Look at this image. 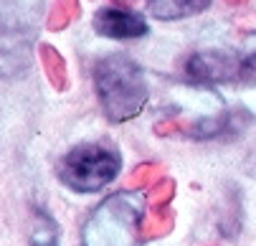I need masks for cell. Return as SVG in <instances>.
<instances>
[{
    "instance_id": "cell-14",
    "label": "cell",
    "mask_w": 256,
    "mask_h": 246,
    "mask_svg": "<svg viewBox=\"0 0 256 246\" xmlns=\"http://www.w3.org/2000/svg\"><path fill=\"white\" fill-rule=\"evenodd\" d=\"M244 48H246V64L251 66V72L256 74V30H251V33H246L244 36Z\"/></svg>"
},
{
    "instance_id": "cell-15",
    "label": "cell",
    "mask_w": 256,
    "mask_h": 246,
    "mask_svg": "<svg viewBox=\"0 0 256 246\" xmlns=\"http://www.w3.org/2000/svg\"><path fill=\"white\" fill-rule=\"evenodd\" d=\"M228 3H244V0H228Z\"/></svg>"
},
{
    "instance_id": "cell-6",
    "label": "cell",
    "mask_w": 256,
    "mask_h": 246,
    "mask_svg": "<svg viewBox=\"0 0 256 246\" xmlns=\"http://www.w3.org/2000/svg\"><path fill=\"white\" fill-rule=\"evenodd\" d=\"M94 30L99 36H106V38L127 41V38H142L144 33H148V23H144L142 16H137L132 10L102 8L94 16Z\"/></svg>"
},
{
    "instance_id": "cell-12",
    "label": "cell",
    "mask_w": 256,
    "mask_h": 246,
    "mask_svg": "<svg viewBox=\"0 0 256 246\" xmlns=\"http://www.w3.org/2000/svg\"><path fill=\"white\" fill-rule=\"evenodd\" d=\"M158 180H162V165L158 162H144V165H137L132 172H130V186L132 188H142V186H155Z\"/></svg>"
},
{
    "instance_id": "cell-8",
    "label": "cell",
    "mask_w": 256,
    "mask_h": 246,
    "mask_svg": "<svg viewBox=\"0 0 256 246\" xmlns=\"http://www.w3.org/2000/svg\"><path fill=\"white\" fill-rule=\"evenodd\" d=\"M172 228V214L168 208H150V214L140 224V241H150L158 236H165Z\"/></svg>"
},
{
    "instance_id": "cell-9",
    "label": "cell",
    "mask_w": 256,
    "mask_h": 246,
    "mask_svg": "<svg viewBox=\"0 0 256 246\" xmlns=\"http://www.w3.org/2000/svg\"><path fill=\"white\" fill-rule=\"evenodd\" d=\"M41 61H44V68H46V76H48V82L58 89V92H64L66 86H68V74H66V61H64V56L54 48V46H41Z\"/></svg>"
},
{
    "instance_id": "cell-10",
    "label": "cell",
    "mask_w": 256,
    "mask_h": 246,
    "mask_svg": "<svg viewBox=\"0 0 256 246\" xmlns=\"http://www.w3.org/2000/svg\"><path fill=\"white\" fill-rule=\"evenodd\" d=\"M58 241V226L54 218L44 210H33V221H30V244L33 246H56Z\"/></svg>"
},
{
    "instance_id": "cell-2",
    "label": "cell",
    "mask_w": 256,
    "mask_h": 246,
    "mask_svg": "<svg viewBox=\"0 0 256 246\" xmlns=\"http://www.w3.org/2000/svg\"><path fill=\"white\" fill-rule=\"evenodd\" d=\"M44 0H0V74L18 76L30 64V46L44 23Z\"/></svg>"
},
{
    "instance_id": "cell-13",
    "label": "cell",
    "mask_w": 256,
    "mask_h": 246,
    "mask_svg": "<svg viewBox=\"0 0 256 246\" xmlns=\"http://www.w3.org/2000/svg\"><path fill=\"white\" fill-rule=\"evenodd\" d=\"M172 196H175V183H172L170 178H162V180H158V183L148 190V198H144V200H148L150 208H165Z\"/></svg>"
},
{
    "instance_id": "cell-3",
    "label": "cell",
    "mask_w": 256,
    "mask_h": 246,
    "mask_svg": "<svg viewBox=\"0 0 256 246\" xmlns=\"http://www.w3.org/2000/svg\"><path fill=\"white\" fill-rule=\"evenodd\" d=\"M148 200L137 193H114L94 208L84 226V246H137Z\"/></svg>"
},
{
    "instance_id": "cell-11",
    "label": "cell",
    "mask_w": 256,
    "mask_h": 246,
    "mask_svg": "<svg viewBox=\"0 0 256 246\" xmlns=\"http://www.w3.org/2000/svg\"><path fill=\"white\" fill-rule=\"evenodd\" d=\"M79 16V3L76 0H54V6L46 16V28L48 30H61Z\"/></svg>"
},
{
    "instance_id": "cell-1",
    "label": "cell",
    "mask_w": 256,
    "mask_h": 246,
    "mask_svg": "<svg viewBox=\"0 0 256 246\" xmlns=\"http://www.w3.org/2000/svg\"><path fill=\"white\" fill-rule=\"evenodd\" d=\"M94 86L106 120L112 122H127L137 117L150 94L142 68L122 54L104 56L94 64Z\"/></svg>"
},
{
    "instance_id": "cell-7",
    "label": "cell",
    "mask_w": 256,
    "mask_h": 246,
    "mask_svg": "<svg viewBox=\"0 0 256 246\" xmlns=\"http://www.w3.org/2000/svg\"><path fill=\"white\" fill-rule=\"evenodd\" d=\"M210 8V0H150V16L158 20H182Z\"/></svg>"
},
{
    "instance_id": "cell-4",
    "label": "cell",
    "mask_w": 256,
    "mask_h": 246,
    "mask_svg": "<svg viewBox=\"0 0 256 246\" xmlns=\"http://www.w3.org/2000/svg\"><path fill=\"white\" fill-rule=\"evenodd\" d=\"M122 170V158L112 145L84 142L61 160V180L76 193H96L112 183Z\"/></svg>"
},
{
    "instance_id": "cell-5",
    "label": "cell",
    "mask_w": 256,
    "mask_h": 246,
    "mask_svg": "<svg viewBox=\"0 0 256 246\" xmlns=\"http://www.w3.org/2000/svg\"><path fill=\"white\" fill-rule=\"evenodd\" d=\"M186 74L193 84H234V82H248L254 72L236 54L198 51L188 58Z\"/></svg>"
}]
</instances>
